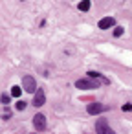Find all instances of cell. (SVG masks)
<instances>
[{
    "instance_id": "6da1fadb",
    "label": "cell",
    "mask_w": 132,
    "mask_h": 134,
    "mask_svg": "<svg viewBox=\"0 0 132 134\" xmlns=\"http://www.w3.org/2000/svg\"><path fill=\"white\" fill-rule=\"evenodd\" d=\"M75 86L81 88V90H94V88L99 86V81L94 79V77H83V79L75 81Z\"/></svg>"
},
{
    "instance_id": "7a4b0ae2",
    "label": "cell",
    "mask_w": 132,
    "mask_h": 134,
    "mask_svg": "<svg viewBox=\"0 0 132 134\" xmlns=\"http://www.w3.org/2000/svg\"><path fill=\"white\" fill-rule=\"evenodd\" d=\"M95 132H97V134H116V132L110 129V125H108L106 119H97V123H95Z\"/></svg>"
},
{
    "instance_id": "3957f363",
    "label": "cell",
    "mask_w": 132,
    "mask_h": 134,
    "mask_svg": "<svg viewBox=\"0 0 132 134\" xmlns=\"http://www.w3.org/2000/svg\"><path fill=\"white\" fill-rule=\"evenodd\" d=\"M22 88L26 90V92H37V83H35V79L31 77V75H24L22 77Z\"/></svg>"
},
{
    "instance_id": "277c9868",
    "label": "cell",
    "mask_w": 132,
    "mask_h": 134,
    "mask_svg": "<svg viewBox=\"0 0 132 134\" xmlns=\"http://www.w3.org/2000/svg\"><path fill=\"white\" fill-rule=\"evenodd\" d=\"M105 110H108V107H105L103 103H90V105L86 107V112H88L90 116L101 114V112H105Z\"/></svg>"
},
{
    "instance_id": "5b68a950",
    "label": "cell",
    "mask_w": 132,
    "mask_h": 134,
    "mask_svg": "<svg viewBox=\"0 0 132 134\" xmlns=\"http://www.w3.org/2000/svg\"><path fill=\"white\" fill-rule=\"evenodd\" d=\"M44 101H46V92L42 88H39L35 92V97H33V107H42Z\"/></svg>"
},
{
    "instance_id": "8992f818",
    "label": "cell",
    "mask_w": 132,
    "mask_h": 134,
    "mask_svg": "<svg viewBox=\"0 0 132 134\" xmlns=\"http://www.w3.org/2000/svg\"><path fill=\"white\" fill-rule=\"evenodd\" d=\"M33 125H35L37 130H44V129H46V116H44V114H35Z\"/></svg>"
},
{
    "instance_id": "52a82bcc",
    "label": "cell",
    "mask_w": 132,
    "mask_h": 134,
    "mask_svg": "<svg viewBox=\"0 0 132 134\" xmlns=\"http://www.w3.org/2000/svg\"><path fill=\"white\" fill-rule=\"evenodd\" d=\"M114 24H116V19H112V17H106V19H101V20H99V28H101V30L112 28Z\"/></svg>"
},
{
    "instance_id": "ba28073f",
    "label": "cell",
    "mask_w": 132,
    "mask_h": 134,
    "mask_svg": "<svg viewBox=\"0 0 132 134\" xmlns=\"http://www.w3.org/2000/svg\"><path fill=\"white\" fill-rule=\"evenodd\" d=\"M77 8H79V11H88L90 9V0H81L77 4Z\"/></svg>"
},
{
    "instance_id": "9c48e42d",
    "label": "cell",
    "mask_w": 132,
    "mask_h": 134,
    "mask_svg": "<svg viewBox=\"0 0 132 134\" xmlns=\"http://www.w3.org/2000/svg\"><path fill=\"white\" fill-rule=\"evenodd\" d=\"M20 94H22V88L15 85V86L11 88V96H13V97H20Z\"/></svg>"
},
{
    "instance_id": "30bf717a",
    "label": "cell",
    "mask_w": 132,
    "mask_h": 134,
    "mask_svg": "<svg viewBox=\"0 0 132 134\" xmlns=\"http://www.w3.org/2000/svg\"><path fill=\"white\" fill-rule=\"evenodd\" d=\"M121 35H123V28L119 26V28H116V30H114V37H121Z\"/></svg>"
},
{
    "instance_id": "8fae6325",
    "label": "cell",
    "mask_w": 132,
    "mask_h": 134,
    "mask_svg": "<svg viewBox=\"0 0 132 134\" xmlns=\"http://www.w3.org/2000/svg\"><path fill=\"white\" fill-rule=\"evenodd\" d=\"M26 107H28V105H26L24 101H17V110H24Z\"/></svg>"
},
{
    "instance_id": "7c38bea8",
    "label": "cell",
    "mask_w": 132,
    "mask_h": 134,
    "mask_svg": "<svg viewBox=\"0 0 132 134\" xmlns=\"http://www.w3.org/2000/svg\"><path fill=\"white\" fill-rule=\"evenodd\" d=\"M123 110L125 112H132V103H125L123 105Z\"/></svg>"
},
{
    "instance_id": "4fadbf2b",
    "label": "cell",
    "mask_w": 132,
    "mask_h": 134,
    "mask_svg": "<svg viewBox=\"0 0 132 134\" xmlns=\"http://www.w3.org/2000/svg\"><path fill=\"white\" fill-rule=\"evenodd\" d=\"M88 77H94V79H95V77H101V75H99L97 72H88Z\"/></svg>"
},
{
    "instance_id": "5bb4252c",
    "label": "cell",
    "mask_w": 132,
    "mask_h": 134,
    "mask_svg": "<svg viewBox=\"0 0 132 134\" xmlns=\"http://www.w3.org/2000/svg\"><path fill=\"white\" fill-rule=\"evenodd\" d=\"M2 103H4V105H8V103H9V96H6V94H4V96H2Z\"/></svg>"
}]
</instances>
